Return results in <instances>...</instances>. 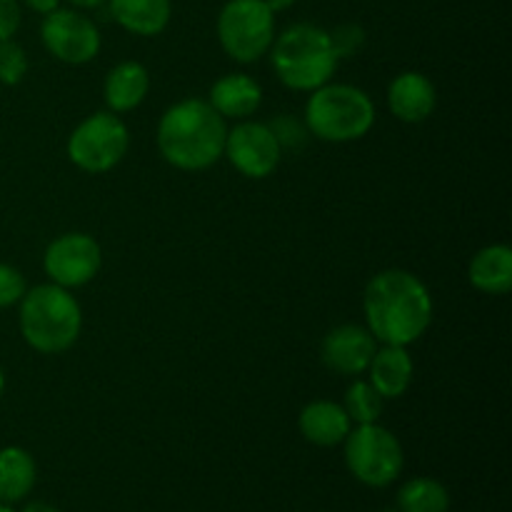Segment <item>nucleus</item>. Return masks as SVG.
I'll return each instance as SVG.
<instances>
[{
	"mask_svg": "<svg viewBox=\"0 0 512 512\" xmlns=\"http://www.w3.org/2000/svg\"><path fill=\"white\" fill-rule=\"evenodd\" d=\"M383 405V395L370 385V380H355V383L345 390L343 408L355 425L378 423L380 415H383Z\"/></svg>",
	"mask_w": 512,
	"mask_h": 512,
	"instance_id": "22",
	"label": "nucleus"
},
{
	"mask_svg": "<svg viewBox=\"0 0 512 512\" xmlns=\"http://www.w3.org/2000/svg\"><path fill=\"white\" fill-rule=\"evenodd\" d=\"M298 428L308 443L318 448H335L348 438L353 430V420L348 418L345 408L333 400H313L300 410Z\"/></svg>",
	"mask_w": 512,
	"mask_h": 512,
	"instance_id": "16",
	"label": "nucleus"
},
{
	"mask_svg": "<svg viewBox=\"0 0 512 512\" xmlns=\"http://www.w3.org/2000/svg\"><path fill=\"white\" fill-rule=\"evenodd\" d=\"M5 393V375H3V368H0V398H3Z\"/></svg>",
	"mask_w": 512,
	"mask_h": 512,
	"instance_id": "32",
	"label": "nucleus"
},
{
	"mask_svg": "<svg viewBox=\"0 0 512 512\" xmlns=\"http://www.w3.org/2000/svg\"><path fill=\"white\" fill-rule=\"evenodd\" d=\"M28 55L25 50L10 40H0V85H18L28 75Z\"/></svg>",
	"mask_w": 512,
	"mask_h": 512,
	"instance_id": "23",
	"label": "nucleus"
},
{
	"mask_svg": "<svg viewBox=\"0 0 512 512\" xmlns=\"http://www.w3.org/2000/svg\"><path fill=\"white\" fill-rule=\"evenodd\" d=\"M220 48L235 63H255L270 53L275 40V13L265 0H228L218 13Z\"/></svg>",
	"mask_w": 512,
	"mask_h": 512,
	"instance_id": "6",
	"label": "nucleus"
},
{
	"mask_svg": "<svg viewBox=\"0 0 512 512\" xmlns=\"http://www.w3.org/2000/svg\"><path fill=\"white\" fill-rule=\"evenodd\" d=\"M305 128L325 143H353L375 125V103L363 88L348 83H325L305 103Z\"/></svg>",
	"mask_w": 512,
	"mask_h": 512,
	"instance_id": "5",
	"label": "nucleus"
},
{
	"mask_svg": "<svg viewBox=\"0 0 512 512\" xmlns=\"http://www.w3.org/2000/svg\"><path fill=\"white\" fill-rule=\"evenodd\" d=\"M375 350H378V340L365 325L345 323L325 335L323 345H320V358H323L325 368L333 373L355 378L368 370Z\"/></svg>",
	"mask_w": 512,
	"mask_h": 512,
	"instance_id": "12",
	"label": "nucleus"
},
{
	"mask_svg": "<svg viewBox=\"0 0 512 512\" xmlns=\"http://www.w3.org/2000/svg\"><path fill=\"white\" fill-rule=\"evenodd\" d=\"M35 478H38V468L28 450L18 445L0 450V503L13 505L28 498Z\"/></svg>",
	"mask_w": 512,
	"mask_h": 512,
	"instance_id": "20",
	"label": "nucleus"
},
{
	"mask_svg": "<svg viewBox=\"0 0 512 512\" xmlns=\"http://www.w3.org/2000/svg\"><path fill=\"white\" fill-rule=\"evenodd\" d=\"M108 8L120 28L140 38L160 35L173 18L170 0H108Z\"/></svg>",
	"mask_w": 512,
	"mask_h": 512,
	"instance_id": "18",
	"label": "nucleus"
},
{
	"mask_svg": "<svg viewBox=\"0 0 512 512\" xmlns=\"http://www.w3.org/2000/svg\"><path fill=\"white\" fill-rule=\"evenodd\" d=\"M150 93V73L138 60H123L108 70L103 83V100L110 113H130Z\"/></svg>",
	"mask_w": 512,
	"mask_h": 512,
	"instance_id": "17",
	"label": "nucleus"
},
{
	"mask_svg": "<svg viewBox=\"0 0 512 512\" xmlns=\"http://www.w3.org/2000/svg\"><path fill=\"white\" fill-rule=\"evenodd\" d=\"M270 63L280 83L298 93H313L330 83L340 60L330 45L328 30L313 23H295L275 35Z\"/></svg>",
	"mask_w": 512,
	"mask_h": 512,
	"instance_id": "4",
	"label": "nucleus"
},
{
	"mask_svg": "<svg viewBox=\"0 0 512 512\" xmlns=\"http://www.w3.org/2000/svg\"><path fill=\"white\" fill-rule=\"evenodd\" d=\"M83 330V310L70 290L55 283L35 285L20 298V335L40 355L73 348Z\"/></svg>",
	"mask_w": 512,
	"mask_h": 512,
	"instance_id": "3",
	"label": "nucleus"
},
{
	"mask_svg": "<svg viewBox=\"0 0 512 512\" xmlns=\"http://www.w3.org/2000/svg\"><path fill=\"white\" fill-rule=\"evenodd\" d=\"M365 328L380 345L418 343L433 323V295L418 275L390 268L373 275L363 293Z\"/></svg>",
	"mask_w": 512,
	"mask_h": 512,
	"instance_id": "1",
	"label": "nucleus"
},
{
	"mask_svg": "<svg viewBox=\"0 0 512 512\" xmlns=\"http://www.w3.org/2000/svg\"><path fill=\"white\" fill-rule=\"evenodd\" d=\"M438 93L428 75L405 70L388 85V108L403 123H425L435 113Z\"/></svg>",
	"mask_w": 512,
	"mask_h": 512,
	"instance_id": "13",
	"label": "nucleus"
},
{
	"mask_svg": "<svg viewBox=\"0 0 512 512\" xmlns=\"http://www.w3.org/2000/svg\"><path fill=\"white\" fill-rule=\"evenodd\" d=\"M28 285H25L23 273L8 263H0V310L18 305L20 298L25 295Z\"/></svg>",
	"mask_w": 512,
	"mask_h": 512,
	"instance_id": "26",
	"label": "nucleus"
},
{
	"mask_svg": "<svg viewBox=\"0 0 512 512\" xmlns=\"http://www.w3.org/2000/svg\"><path fill=\"white\" fill-rule=\"evenodd\" d=\"M228 120L200 98L170 105L158 123V150L178 170H205L223 158Z\"/></svg>",
	"mask_w": 512,
	"mask_h": 512,
	"instance_id": "2",
	"label": "nucleus"
},
{
	"mask_svg": "<svg viewBox=\"0 0 512 512\" xmlns=\"http://www.w3.org/2000/svg\"><path fill=\"white\" fill-rule=\"evenodd\" d=\"M130 148V130L118 113L100 110L88 115L68 138V158L75 168L90 175H103L125 158Z\"/></svg>",
	"mask_w": 512,
	"mask_h": 512,
	"instance_id": "8",
	"label": "nucleus"
},
{
	"mask_svg": "<svg viewBox=\"0 0 512 512\" xmlns=\"http://www.w3.org/2000/svg\"><path fill=\"white\" fill-rule=\"evenodd\" d=\"M345 445V465L368 488H388L403 473L405 455L400 440L378 423L350 430Z\"/></svg>",
	"mask_w": 512,
	"mask_h": 512,
	"instance_id": "7",
	"label": "nucleus"
},
{
	"mask_svg": "<svg viewBox=\"0 0 512 512\" xmlns=\"http://www.w3.org/2000/svg\"><path fill=\"white\" fill-rule=\"evenodd\" d=\"M23 3L38 15H48L53 13L55 8H60V0H23Z\"/></svg>",
	"mask_w": 512,
	"mask_h": 512,
	"instance_id": "28",
	"label": "nucleus"
},
{
	"mask_svg": "<svg viewBox=\"0 0 512 512\" xmlns=\"http://www.w3.org/2000/svg\"><path fill=\"white\" fill-rule=\"evenodd\" d=\"M268 125L283 150L303 148L305 140H308V135H310L308 128H305V120L293 118V115H288V113H280L278 118L270 120Z\"/></svg>",
	"mask_w": 512,
	"mask_h": 512,
	"instance_id": "24",
	"label": "nucleus"
},
{
	"mask_svg": "<svg viewBox=\"0 0 512 512\" xmlns=\"http://www.w3.org/2000/svg\"><path fill=\"white\" fill-rule=\"evenodd\" d=\"M400 512H448L450 493L440 480L413 478L398 490Z\"/></svg>",
	"mask_w": 512,
	"mask_h": 512,
	"instance_id": "21",
	"label": "nucleus"
},
{
	"mask_svg": "<svg viewBox=\"0 0 512 512\" xmlns=\"http://www.w3.org/2000/svg\"><path fill=\"white\" fill-rule=\"evenodd\" d=\"M75 10H98L108 5V0H68Z\"/></svg>",
	"mask_w": 512,
	"mask_h": 512,
	"instance_id": "29",
	"label": "nucleus"
},
{
	"mask_svg": "<svg viewBox=\"0 0 512 512\" xmlns=\"http://www.w3.org/2000/svg\"><path fill=\"white\" fill-rule=\"evenodd\" d=\"M365 373L370 375V385L383 395V400H395L403 398L413 385L415 365L403 345H380Z\"/></svg>",
	"mask_w": 512,
	"mask_h": 512,
	"instance_id": "15",
	"label": "nucleus"
},
{
	"mask_svg": "<svg viewBox=\"0 0 512 512\" xmlns=\"http://www.w3.org/2000/svg\"><path fill=\"white\" fill-rule=\"evenodd\" d=\"M40 40L45 50L65 65L90 63L98 58L100 45H103L98 25L83 10L75 8H55L53 13L43 15Z\"/></svg>",
	"mask_w": 512,
	"mask_h": 512,
	"instance_id": "9",
	"label": "nucleus"
},
{
	"mask_svg": "<svg viewBox=\"0 0 512 512\" xmlns=\"http://www.w3.org/2000/svg\"><path fill=\"white\" fill-rule=\"evenodd\" d=\"M103 265V250L93 235L63 233L45 248L43 268L50 283L65 290L88 285Z\"/></svg>",
	"mask_w": 512,
	"mask_h": 512,
	"instance_id": "10",
	"label": "nucleus"
},
{
	"mask_svg": "<svg viewBox=\"0 0 512 512\" xmlns=\"http://www.w3.org/2000/svg\"><path fill=\"white\" fill-rule=\"evenodd\" d=\"M20 13L18 0H0V40H10L20 28Z\"/></svg>",
	"mask_w": 512,
	"mask_h": 512,
	"instance_id": "27",
	"label": "nucleus"
},
{
	"mask_svg": "<svg viewBox=\"0 0 512 512\" xmlns=\"http://www.w3.org/2000/svg\"><path fill=\"white\" fill-rule=\"evenodd\" d=\"M23 512H60L58 508H53V505L43 503V500H35V503H28L23 508Z\"/></svg>",
	"mask_w": 512,
	"mask_h": 512,
	"instance_id": "31",
	"label": "nucleus"
},
{
	"mask_svg": "<svg viewBox=\"0 0 512 512\" xmlns=\"http://www.w3.org/2000/svg\"><path fill=\"white\" fill-rule=\"evenodd\" d=\"M330 45H333L338 60L353 58L360 53V48L365 45V30L358 23H340L338 28L328 30Z\"/></svg>",
	"mask_w": 512,
	"mask_h": 512,
	"instance_id": "25",
	"label": "nucleus"
},
{
	"mask_svg": "<svg viewBox=\"0 0 512 512\" xmlns=\"http://www.w3.org/2000/svg\"><path fill=\"white\" fill-rule=\"evenodd\" d=\"M223 158H228L230 165L245 178L263 180L278 170L283 148L275 140L268 123L248 118L238 120L233 128H228Z\"/></svg>",
	"mask_w": 512,
	"mask_h": 512,
	"instance_id": "11",
	"label": "nucleus"
},
{
	"mask_svg": "<svg viewBox=\"0 0 512 512\" xmlns=\"http://www.w3.org/2000/svg\"><path fill=\"white\" fill-rule=\"evenodd\" d=\"M265 5H268L273 13H285V10L293 8L295 0H265Z\"/></svg>",
	"mask_w": 512,
	"mask_h": 512,
	"instance_id": "30",
	"label": "nucleus"
},
{
	"mask_svg": "<svg viewBox=\"0 0 512 512\" xmlns=\"http://www.w3.org/2000/svg\"><path fill=\"white\" fill-rule=\"evenodd\" d=\"M208 103L225 120H248L263 105V88L255 78L245 73H228L218 78L210 88Z\"/></svg>",
	"mask_w": 512,
	"mask_h": 512,
	"instance_id": "14",
	"label": "nucleus"
},
{
	"mask_svg": "<svg viewBox=\"0 0 512 512\" xmlns=\"http://www.w3.org/2000/svg\"><path fill=\"white\" fill-rule=\"evenodd\" d=\"M0 512H15L13 508H10V505H5V503H0Z\"/></svg>",
	"mask_w": 512,
	"mask_h": 512,
	"instance_id": "33",
	"label": "nucleus"
},
{
	"mask_svg": "<svg viewBox=\"0 0 512 512\" xmlns=\"http://www.w3.org/2000/svg\"><path fill=\"white\" fill-rule=\"evenodd\" d=\"M468 280L485 295H508L512 290V250L510 245H485L468 265Z\"/></svg>",
	"mask_w": 512,
	"mask_h": 512,
	"instance_id": "19",
	"label": "nucleus"
}]
</instances>
